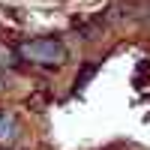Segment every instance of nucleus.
I'll return each mask as SVG.
<instances>
[{"instance_id": "f257e3e1", "label": "nucleus", "mask_w": 150, "mask_h": 150, "mask_svg": "<svg viewBox=\"0 0 150 150\" xmlns=\"http://www.w3.org/2000/svg\"><path fill=\"white\" fill-rule=\"evenodd\" d=\"M21 54L30 60V63H39V66H57L66 60V48L60 39H51V36H45V39H30L27 45L21 48Z\"/></svg>"}, {"instance_id": "f03ea898", "label": "nucleus", "mask_w": 150, "mask_h": 150, "mask_svg": "<svg viewBox=\"0 0 150 150\" xmlns=\"http://www.w3.org/2000/svg\"><path fill=\"white\" fill-rule=\"evenodd\" d=\"M18 135V120L12 114H0V141H12Z\"/></svg>"}]
</instances>
